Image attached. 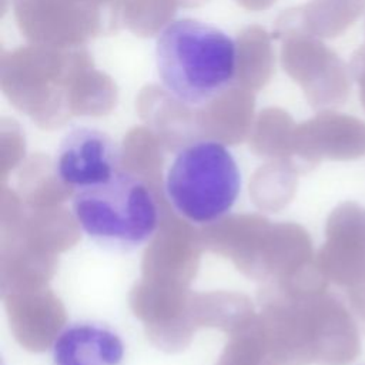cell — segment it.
<instances>
[{
	"label": "cell",
	"mask_w": 365,
	"mask_h": 365,
	"mask_svg": "<svg viewBox=\"0 0 365 365\" xmlns=\"http://www.w3.org/2000/svg\"><path fill=\"white\" fill-rule=\"evenodd\" d=\"M155 67L163 87L174 100L201 107L218 98L235 81L237 43L207 21L175 19L157 36Z\"/></svg>",
	"instance_id": "6da1fadb"
},
{
	"label": "cell",
	"mask_w": 365,
	"mask_h": 365,
	"mask_svg": "<svg viewBox=\"0 0 365 365\" xmlns=\"http://www.w3.org/2000/svg\"><path fill=\"white\" fill-rule=\"evenodd\" d=\"M334 275L339 284L355 285L365 274V210L344 204L332 217Z\"/></svg>",
	"instance_id": "8992f818"
},
{
	"label": "cell",
	"mask_w": 365,
	"mask_h": 365,
	"mask_svg": "<svg viewBox=\"0 0 365 365\" xmlns=\"http://www.w3.org/2000/svg\"><path fill=\"white\" fill-rule=\"evenodd\" d=\"M351 302L356 315L365 321V274L355 285L351 287Z\"/></svg>",
	"instance_id": "ba28073f"
},
{
	"label": "cell",
	"mask_w": 365,
	"mask_h": 365,
	"mask_svg": "<svg viewBox=\"0 0 365 365\" xmlns=\"http://www.w3.org/2000/svg\"><path fill=\"white\" fill-rule=\"evenodd\" d=\"M241 182V171L230 148L215 140H198L174 155L165 173L164 192L184 220L208 225L232 210Z\"/></svg>",
	"instance_id": "3957f363"
},
{
	"label": "cell",
	"mask_w": 365,
	"mask_h": 365,
	"mask_svg": "<svg viewBox=\"0 0 365 365\" xmlns=\"http://www.w3.org/2000/svg\"><path fill=\"white\" fill-rule=\"evenodd\" d=\"M364 1H365V0H364Z\"/></svg>",
	"instance_id": "9c48e42d"
},
{
	"label": "cell",
	"mask_w": 365,
	"mask_h": 365,
	"mask_svg": "<svg viewBox=\"0 0 365 365\" xmlns=\"http://www.w3.org/2000/svg\"><path fill=\"white\" fill-rule=\"evenodd\" d=\"M120 170V148L106 131L74 127L58 144L56 177L74 191L106 182Z\"/></svg>",
	"instance_id": "277c9868"
},
{
	"label": "cell",
	"mask_w": 365,
	"mask_h": 365,
	"mask_svg": "<svg viewBox=\"0 0 365 365\" xmlns=\"http://www.w3.org/2000/svg\"><path fill=\"white\" fill-rule=\"evenodd\" d=\"M71 208L81 231L113 251L128 252L143 247L158 227V207L151 188L124 170L106 182L76 190Z\"/></svg>",
	"instance_id": "7a4b0ae2"
},
{
	"label": "cell",
	"mask_w": 365,
	"mask_h": 365,
	"mask_svg": "<svg viewBox=\"0 0 365 365\" xmlns=\"http://www.w3.org/2000/svg\"><path fill=\"white\" fill-rule=\"evenodd\" d=\"M349 70L354 80H356V83L359 84V100H361L362 108L365 110V44L361 46L352 54Z\"/></svg>",
	"instance_id": "52a82bcc"
},
{
	"label": "cell",
	"mask_w": 365,
	"mask_h": 365,
	"mask_svg": "<svg viewBox=\"0 0 365 365\" xmlns=\"http://www.w3.org/2000/svg\"><path fill=\"white\" fill-rule=\"evenodd\" d=\"M124 355L120 334L98 321L68 324L51 346L53 365H123Z\"/></svg>",
	"instance_id": "5b68a950"
}]
</instances>
